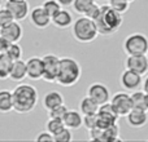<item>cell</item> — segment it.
<instances>
[{"label": "cell", "mask_w": 148, "mask_h": 142, "mask_svg": "<svg viewBox=\"0 0 148 142\" xmlns=\"http://www.w3.org/2000/svg\"><path fill=\"white\" fill-rule=\"evenodd\" d=\"M13 111L17 114H29L36 107L39 101V93L31 84L21 83L12 91Z\"/></svg>", "instance_id": "1"}, {"label": "cell", "mask_w": 148, "mask_h": 142, "mask_svg": "<svg viewBox=\"0 0 148 142\" xmlns=\"http://www.w3.org/2000/svg\"><path fill=\"white\" fill-rule=\"evenodd\" d=\"M94 21L96 23L99 35L109 36L116 34L121 28L123 22V17L121 13L116 12L108 4H105V5H100V14Z\"/></svg>", "instance_id": "2"}, {"label": "cell", "mask_w": 148, "mask_h": 142, "mask_svg": "<svg viewBox=\"0 0 148 142\" xmlns=\"http://www.w3.org/2000/svg\"><path fill=\"white\" fill-rule=\"evenodd\" d=\"M82 76V67L79 62L73 57L60 58V69L56 83L61 87L69 88L75 85Z\"/></svg>", "instance_id": "3"}, {"label": "cell", "mask_w": 148, "mask_h": 142, "mask_svg": "<svg viewBox=\"0 0 148 142\" xmlns=\"http://www.w3.org/2000/svg\"><path fill=\"white\" fill-rule=\"evenodd\" d=\"M70 28H72L73 38L78 43H82V44L92 43L97 38V35H99V31H97L95 21L86 17V16H82V17L74 20Z\"/></svg>", "instance_id": "4"}, {"label": "cell", "mask_w": 148, "mask_h": 142, "mask_svg": "<svg viewBox=\"0 0 148 142\" xmlns=\"http://www.w3.org/2000/svg\"><path fill=\"white\" fill-rule=\"evenodd\" d=\"M123 52L130 54H146L148 51V38L142 32H133L123 40Z\"/></svg>", "instance_id": "5"}, {"label": "cell", "mask_w": 148, "mask_h": 142, "mask_svg": "<svg viewBox=\"0 0 148 142\" xmlns=\"http://www.w3.org/2000/svg\"><path fill=\"white\" fill-rule=\"evenodd\" d=\"M43 60V80L47 83H56L60 69V57L53 53H47L42 57Z\"/></svg>", "instance_id": "6"}, {"label": "cell", "mask_w": 148, "mask_h": 142, "mask_svg": "<svg viewBox=\"0 0 148 142\" xmlns=\"http://www.w3.org/2000/svg\"><path fill=\"white\" fill-rule=\"evenodd\" d=\"M120 115L114 110L110 102H105V103L100 105L99 110H97V127L100 128H107L109 125L114 124L118 122Z\"/></svg>", "instance_id": "7"}, {"label": "cell", "mask_w": 148, "mask_h": 142, "mask_svg": "<svg viewBox=\"0 0 148 142\" xmlns=\"http://www.w3.org/2000/svg\"><path fill=\"white\" fill-rule=\"evenodd\" d=\"M109 102L112 103V106L114 107V110L120 116H126L133 110L131 97L127 92H118V93L113 94Z\"/></svg>", "instance_id": "8"}, {"label": "cell", "mask_w": 148, "mask_h": 142, "mask_svg": "<svg viewBox=\"0 0 148 142\" xmlns=\"http://www.w3.org/2000/svg\"><path fill=\"white\" fill-rule=\"evenodd\" d=\"M27 18L31 25L38 30H44L51 25V16L44 10L42 5H38V7H34L33 9H30Z\"/></svg>", "instance_id": "9"}, {"label": "cell", "mask_w": 148, "mask_h": 142, "mask_svg": "<svg viewBox=\"0 0 148 142\" xmlns=\"http://www.w3.org/2000/svg\"><path fill=\"white\" fill-rule=\"evenodd\" d=\"M120 83L121 87H122L125 91H136L142 87V83H143V75L140 74H136L134 71L126 69L121 74L120 76Z\"/></svg>", "instance_id": "10"}, {"label": "cell", "mask_w": 148, "mask_h": 142, "mask_svg": "<svg viewBox=\"0 0 148 142\" xmlns=\"http://www.w3.org/2000/svg\"><path fill=\"white\" fill-rule=\"evenodd\" d=\"M125 67L136 74L146 75L148 72V60L146 54H130L125 60Z\"/></svg>", "instance_id": "11"}, {"label": "cell", "mask_w": 148, "mask_h": 142, "mask_svg": "<svg viewBox=\"0 0 148 142\" xmlns=\"http://www.w3.org/2000/svg\"><path fill=\"white\" fill-rule=\"evenodd\" d=\"M87 96H90L95 102L103 105L110 101V92L105 84L103 83H92L87 89Z\"/></svg>", "instance_id": "12"}, {"label": "cell", "mask_w": 148, "mask_h": 142, "mask_svg": "<svg viewBox=\"0 0 148 142\" xmlns=\"http://www.w3.org/2000/svg\"><path fill=\"white\" fill-rule=\"evenodd\" d=\"M0 36L5 38L9 43H18L23 36L22 26L18 21H12L4 27H0Z\"/></svg>", "instance_id": "13"}, {"label": "cell", "mask_w": 148, "mask_h": 142, "mask_svg": "<svg viewBox=\"0 0 148 142\" xmlns=\"http://www.w3.org/2000/svg\"><path fill=\"white\" fill-rule=\"evenodd\" d=\"M4 7L9 9L14 21H18V22L26 20L29 17V13H30V7H29L27 0H23V1H5Z\"/></svg>", "instance_id": "14"}, {"label": "cell", "mask_w": 148, "mask_h": 142, "mask_svg": "<svg viewBox=\"0 0 148 142\" xmlns=\"http://www.w3.org/2000/svg\"><path fill=\"white\" fill-rule=\"evenodd\" d=\"M74 22V17L70 10L66 8H61L55 16L51 17V23L55 27L60 28V30H65V28H70Z\"/></svg>", "instance_id": "15"}, {"label": "cell", "mask_w": 148, "mask_h": 142, "mask_svg": "<svg viewBox=\"0 0 148 142\" xmlns=\"http://www.w3.org/2000/svg\"><path fill=\"white\" fill-rule=\"evenodd\" d=\"M26 69H27V78L31 80H40L43 78V60L42 57L33 56L26 61Z\"/></svg>", "instance_id": "16"}, {"label": "cell", "mask_w": 148, "mask_h": 142, "mask_svg": "<svg viewBox=\"0 0 148 142\" xmlns=\"http://www.w3.org/2000/svg\"><path fill=\"white\" fill-rule=\"evenodd\" d=\"M127 124L133 128H143L148 123V111L140 109H133L126 115Z\"/></svg>", "instance_id": "17"}, {"label": "cell", "mask_w": 148, "mask_h": 142, "mask_svg": "<svg viewBox=\"0 0 148 142\" xmlns=\"http://www.w3.org/2000/svg\"><path fill=\"white\" fill-rule=\"evenodd\" d=\"M62 120L65 127L72 131H77L83 127V114L79 110H68Z\"/></svg>", "instance_id": "18"}, {"label": "cell", "mask_w": 148, "mask_h": 142, "mask_svg": "<svg viewBox=\"0 0 148 142\" xmlns=\"http://www.w3.org/2000/svg\"><path fill=\"white\" fill-rule=\"evenodd\" d=\"M27 78V69H26V61L22 58L14 60L10 66V72H9V79L13 81H22Z\"/></svg>", "instance_id": "19"}, {"label": "cell", "mask_w": 148, "mask_h": 142, "mask_svg": "<svg viewBox=\"0 0 148 142\" xmlns=\"http://www.w3.org/2000/svg\"><path fill=\"white\" fill-rule=\"evenodd\" d=\"M62 103H64V96L57 91L48 92V93L43 97V107L47 111H49V110L55 109V107L60 106V105H62Z\"/></svg>", "instance_id": "20"}, {"label": "cell", "mask_w": 148, "mask_h": 142, "mask_svg": "<svg viewBox=\"0 0 148 142\" xmlns=\"http://www.w3.org/2000/svg\"><path fill=\"white\" fill-rule=\"evenodd\" d=\"M131 102H133V109H140L148 111L147 101H148V94L142 89V91H133L130 94Z\"/></svg>", "instance_id": "21"}, {"label": "cell", "mask_w": 148, "mask_h": 142, "mask_svg": "<svg viewBox=\"0 0 148 142\" xmlns=\"http://www.w3.org/2000/svg\"><path fill=\"white\" fill-rule=\"evenodd\" d=\"M13 110V98L12 91L9 89H0V112L8 114Z\"/></svg>", "instance_id": "22"}, {"label": "cell", "mask_w": 148, "mask_h": 142, "mask_svg": "<svg viewBox=\"0 0 148 142\" xmlns=\"http://www.w3.org/2000/svg\"><path fill=\"white\" fill-rule=\"evenodd\" d=\"M99 106L100 105L97 102H95L90 96H84L79 102L78 109L83 115H90V114H96L97 110H99Z\"/></svg>", "instance_id": "23"}, {"label": "cell", "mask_w": 148, "mask_h": 142, "mask_svg": "<svg viewBox=\"0 0 148 142\" xmlns=\"http://www.w3.org/2000/svg\"><path fill=\"white\" fill-rule=\"evenodd\" d=\"M12 62L13 60H10L7 53H0V80H5L9 78Z\"/></svg>", "instance_id": "24"}, {"label": "cell", "mask_w": 148, "mask_h": 142, "mask_svg": "<svg viewBox=\"0 0 148 142\" xmlns=\"http://www.w3.org/2000/svg\"><path fill=\"white\" fill-rule=\"evenodd\" d=\"M120 127L117 123L109 125V127L104 128V137H103V142H116L120 141Z\"/></svg>", "instance_id": "25"}, {"label": "cell", "mask_w": 148, "mask_h": 142, "mask_svg": "<svg viewBox=\"0 0 148 142\" xmlns=\"http://www.w3.org/2000/svg\"><path fill=\"white\" fill-rule=\"evenodd\" d=\"M65 128V124H64V120L62 119H56V118H49L48 122H47L46 124V129L48 131L49 133H52V135H56V133H59L61 129H64Z\"/></svg>", "instance_id": "26"}, {"label": "cell", "mask_w": 148, "mask_h": 142, "mask_svg": "<svg viewBox=\"0 0 148 142\" xmlns=\"http://www.w3.org/2000/svg\"><path fill=\"white\" fill-rule=\"evenodd\" d=\"M95 1H96V0H74L72 7L75 13L83 16L84 13L87 12V9H88Z\"/></svg>", "instance_id": "27"}, {"label": "cell", "mask_w": 148, "mask_h": 142, "mask_svg": "<svg viewBox=\"0 0 148 142\" xmlns=\"http://www.w3.org/2000/svg\"><path fill=\"white\" fill-rule=\"evenodd\" d=\"M108 5L112 9H114L116 12L123 14L130 8V1H127V0H108Z\"/></svg>", "instance_id": "28"}, {"label": "cell", "mask_w": 148, "mask_h": 142, "mask_svg": "<svg viewBox=\"0 0 148 142\" xmlns=\"http://www.w3.org/2000/svg\"><path fill=\"white\" fill-rule=\"evenodd\" d=\"M5 53L8 54V57H9L10 60H13V61H14V60L22 58L23 51H22V47H21L18 43H10Z\"/></svg>", "instance_id": "29"}, {"label": "cell", "mask_w": 148, "mask_h": 142, "mask_svg": "<svg viewBox=\"0 0 148 142\" xmlns=\"http://www.w3.org/2000/svg\"><path fill=\"white\" fill-rule=\"evenodd\" d=\"M42 7L44 8V10H46V12L48 13L51 17H52V16H55L62 8L57 0H44Z\"/></svg>", "instance_id": "30"}, {"label": "cell", "mask_w": 148, "mask_h": 142, "mask_svg": "<svg viewBox=\"0 0 148 142\" xmlns=\"http://www.w3.org/2000/svg\"><path fill=\"white\" fill-rule=\"evenodd\" d=\"M55 137V141L56 142H70L73 140V135H72V129L65 127L64 129H61L59 133L53 136Z\"/></svg>", "instance_id": "31"}, {"label": "cell", "mask_w": 148, "mask_h": 142, "mask_svg": "<svg viewBox=\"0 0 148 142\" xmlns=\"http://www.w3.org/2000/svg\"><path fill=\"white\" fill-rule=\"evenodd\" d=\"M68 106L65 103L60 105V106L55 107V109L49 110L48 111V118H56V119H62V118L65 116V114H66L68 111Z\"/></svg>", "instance_id": "32"}, {"label": "cell", "mask_w": 148, "mask_h": 142, "mask_svg": "<svg viewBox=\"0 0 148 142\" xmlns=\"http://www.w3.org/2000/svg\"><path fill=\"white\" fill-rule=\"evenodd\" d=\"M12 21H14L12 13L9 12L8 8H0V27H4L5 25L10 23Z\"/></svg>", "instance_id": "33"}, {"label": "cell", "mask_w": 148, "mask_h": 142, "mask_svg": "<svg viewBox=\"0 0 148 142\" xmlns=\"http://www.w3.org/2000/svg\"><path fill=\"white\" fill-rule=\"evenodd\" d=\"M83 125H84V128H86L87 131L97 127V112L96 114L83 115Z\"/></svg>", "instance_id": "34"}, {"label": "cell", "mask_w": 148, "mask_h": 142, "mask_svg": "<svg viewBox=\"0 0 148 142\" xmlns=\"http://www.w3.org/2000/svg\"><path fill=\"white\" fill-rule=\"evenodd\" d=\"M90 140L91 141H100L103 142V137H104V129L100 127H95L88 131Z\"/></svg>", "instance_id": "35"}, {"label": "cell", "mask_w": 148, "mask_h": 142, "mask_svg": "<svg viewBox=\"0 0 148 142\" xmlns=\"http://www.w3.org/2000/svg\"><path fill=\"white\" fill-rule=\"evenodd\" d=\"M99 14H100V5L96 4V1H95L94 4H92L91 7L87 9V12L84 13L83 16H86V17L91 18V20H95V18H96Z\"/></svg>", "instance_id": "36"}, {"label": "cell", "mask_w": 148, "mask_h": 142, "mask_svg": "<svg viewBox=\"0 0 148 142\" xmlns=\"http://www.w3.org/2000/svg\"><path fill=\"white\" fill-rule=\"evenodd\" d=\"M35 141L36 142H52V141H55V137H53L52 133H49L48 131L46 129V131L40 132L38 136H36Z\"/></svg>", "instance_id": "37"}, {"label": "cell", "mask_w": 148, "mask_h": 142, "mask_svg": "<svg viewBox=\"0 0 148 142\" xmlns=\"http://www.w3.org/2000/svg\"><path fill=\"white\" fill-rule=\"evenodd\" d=\"M9 41L7 40L5 38H3V36H0V53H5L8 49V47H9Z\"/></svg>", "instance_id": "38"}, {"label": "cell", "mask_w": 148, "mask_h": 142, "mask_svg": "<svg viewBox=\"0 0 148 142\" xmlns=\"http://www.w3.org/2000/svg\"><path fill=\"white\" fill-rule=\"evenodd\" d=\"M57 1L60 3V5H61L62 8H68V7H72L74 0H57Z\"/></svg>", "instance_id": "39"}, {"label": "cell", "mask_w": 148, "mask_h": 142, "mask_svg": "<svg viewBox=\"0 0 148 142\" xmlns=\"http://www.w3.org/2000/svg\"><path fill=\"white\" fill-rule=\"evenodd\" d=\"M142 89H143V91L148 94V75L143 79V83H142Z\"/></svg>", "instance_id": "40"}, {"label": "cell", "mask_w": 148, "mask_h": 142, "mask_svg": "<svg viewBox=\"0 0 148 142\" xmlns=\"http://www.w3.org/2000/svg\"><path fill=\"white\" fill-rule=\"evenodd\" d=\"M7 1H23V0H7Z\"/></svg>", "instance_id": "41"}, {"label": "cell", "mask_w": 148, "mask_h": 142, "mask_svg": "<svg viewBox=\"0 0 148 142\" xmlns=\"http://www.w3.org/2000/svg\"><path fill=\"white\" fill-rule=\"evenodd\" d=\"M97 1H104L105 3V1H108V0H97Z\"/></svg>", "instance_id": "42"}, {"label": "cell", "mask_w": 148, "mask_h": 142, "mask_svg": "<svg viewBox=\"0 0 148 142\" xmlns=\"http://www.w3.org/2000/svg\"><path fill=\"white\" fill-rule=\"evenodd\" d=\"M146 57H147V60H148V51H147V53H146Z\"/></svg>", "instance_id": "43"}, {"label": "cell", "mask_w": 148, "mask_h": 142, "mask_svg": "<svg viewBox=\"0 0 148 142\" xmlns=\"http://www.w3.org/2000/svg\"><path fill=\"white\" fill-rule=\"evenodd\" d=\"M127 1H130V3H133V1H135V0H127Z\"/></svg>", "instance_id": "44"}, {"label": "cell", "mask_w": 148, "mask_h": 142, "mask_svg": "<svg viewBox=\"0 0 148 142\" xmlns=\"http://www.w3.org/2000/svg\"><path fill=\"white\" fill-rule=\"evenodd\" d=\"M0 8H1V0H0Z\"/></svg>", "instance_id": "45"}, {"label": "cell", "mask_w": 148, "mask_h": 142, "mask_svg": "<svg viewBox=\"0 0 148 142\" xmlns=\"http://www.w3.org/2000/svg\"><path fill=\"white\" fill-rule=\"evenodd\" d=\"M147 106H148V101H147Z\"/></svg>", "instance_id": "46"}]
</instances>
